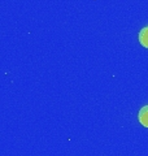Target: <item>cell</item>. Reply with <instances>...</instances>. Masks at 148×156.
Wrapping results in <instances>:
<instances>
[{
    "label": "cell",
    "instance_id": "7a4b0ae2",
    "mask_svg": "<svg viewBox=\"0 0 148 156\" xmlns=\"http://www.w3.org/2000/svg\"><path fill=\"white\" fill-rule=\"evenodd\" d=\"M138 38H139V42L142 43V46L148 48V26L142 29V30L139 31V35H138Z\"/></svg>",
    "mask_w": 148,
    "mask_h": 156
},
{
    "label": "cell",
    "instance_id": "6da1fadb",
    "mask_svg": "<svg viewBox=\"0 0 148 156\" xmlns=\"http://www.w3.org/2000/svg\"><path fill=\"white\" fill-rule=\"evenodd\" d=\"M138 119H139V122L148 128V105L143 107V108L139 111V115H138Z\"/></svg>",
    "mask_w": 148,
    "mask_h": 156
}]
</instances>
